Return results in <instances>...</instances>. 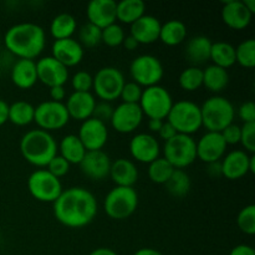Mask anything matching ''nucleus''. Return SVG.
Segmentation results:
<instances>
[{
  "label": "nucleus",
  "instance_id": "1",
  "mask_svg": "<svg viewBox=\"0 0 255 255\" xmlns=\"http://www.w3.org/2000/svg\"><path fill=\"white\" fill-rule=\"evenodd\" d=\"M55 218L69 228L89 226L97 214V201L94 194L82 187L62 191L54 202Z\"/></svg>",
  "mask_w": 255,
  "mask_h": 255
},
{
  "label": "nucleus",
  "instance_id": "2",
  "mask_svg": "<svg viewBox=\"0 0 255 255\" xmlns=\"http://www.w3.org/2000/svg\"><path fill=\"white\" fill-rule=\"evenodd\" d=\"M4 44L19 59L34 60L44 51L46 45L45 30L35 22H20L6 30Z\"/></svg>",
  "mask_w": 255,
  "mask_h": 255
},
{
  "label": "nucleus",
  "instance_id": "3",
  "mask_svg": "<svg viewBox=\"0 0 255 255\" xmlns=\"http://www.w3.org/2000/svg\"><path fill=\"white\" fill-rule=\"evenodd\" d=\"M20 152L29 163L42 168L57 154V142L50 132L30 129L21 137Z\"/></svg>",
  "mask_w": 255,
  "mask_h": 255
},
{
  "label": "nucleus",
  "instance_id": "4",
  "mask_svg": "<svg viewBox=\"0 0 255 255\" xmlns=\"http://www.w3.org/2000/svg\"><path fill=\"white\" fill-rule=\"evenodd\" d=\"M202 126L209 132L221 133L226 127L233 124L236 110L233 104L223 96H212L201 107Z\"/></svg>",
  "mask_w": 255,
  "mask_h": 255
},
{
  "label": "nucleus",
  "instance_id": "5",
  "mask_svg": "<svg viewBox=\"0 0 255 255\" xmlns=\"http://www.w3.org/2000/svg\"><path fill=\"white\" fill-rule=\"evenodd\" d=\"M138 194L133 187H115L107 193L104 208L107 216L116 221H122L136 212Z\"/></svg>",
  "mask_w": 255,
  "mask_h": 255
},
{
  "label": "nucleus",
  "instance_id": "6",
  "mask_svg": "<svg viewBox=\"0 0 255 255\" xmlns=\"http://www.w3.org/2000/svg\"><path fill=\"white\" fill-rule=\"evenodd\" d=\"M167 122L173 126L177 133L191 136L202 127L201 106L187 100L177 101L167 116Z\"/></svg>",
  "mask_w": 255,
  "mask_h": 255
},
{
  "label": "nucleus",
  "instance_id": "7",
  "mask_svg": "<svg viewBox=\"0 0 255 255\" xmlns=\"http://www.w3.org/2000/svg\"><path fill=\"white\" fill-rule=\"evenodd\" d=\"M164 158L176 169H183L191 166L197 159V147L193 137L177 133L164 142Z\"/></svg>",
  "mask_w": 255,
  "mask_h": 255
},
{
  "label": "nucleus",
  "instance_id": "8",
  "mask_svg": "<svg viewBox=\"0 0 255 255\" xmlns=\"http://www.w3.org/2000/svg\"><path fill=\"white\" fill-rule=\"evenodd\" d=\"M173 104L174 102L168 90L159 85L146 87L142 92L141 100L138 102L142 114L143 116L148 117V120L167 119Z\"/></svg>",
  "mask_w": 255,
  "mask_h": 255
},
{
  "label": "nucleus",
  "instance_id": "9",
  "mask_svg": "<svg viewBox=\"0 0 255 255\" xmlns=\"http://www.w3.org/2000/svg\"><path fill=\"white\" fill-rule=\"evenodd\" d=\"M27 189L36 201L44 203H54L62 193L60 178L50 173L47 169H36L27 179Z\"/></svg>",
  "mask_w": 255,
  "mask_h": 255
},
{
  "label": "nucleus",
  "instance_id": "10",
  "mask_svg": "<svg viewBox=\"0 0 255 255\" xmlns=\"http://www.w3.org/2000/svg\"><path fill=\"white\" fill-rule=\"evenodd\" d=\"M129 74L133 82L138 84L141 87H151L161 82L164 70L158 57L144 54L132 60L129 65Z\"/></svg>",
  "mask_w": 255,
  "mask_h": 255
},
{
  "label": "nucleus",
  "instance_id": "11",
  "mask_svg": "<svg viewBox=\"0 0 255 255\" xmlns=\"http://www.w3.org/2000/svg\"><path fill=\"white\" fill-rule=\"evenodd\" d=\"M125 84L126 81L121 70L114 66H106L95 74L92 90L104 102H111L119 99Z\"/></svg>",
  "mask_w": 255,
  "mask_h": 255
},
{
  "label": "nucleus",
  "instance_id": "12",
  "mask_svg": "<svg viewBox=\"0 0 255 255\" xmlns=\"http://www.w3.org/2000/svg\"><path fill=\"white\" fill-rule=\"evenodd\" d=\"M70 121L66 106L64 102H55L49 100L35 107L34 122L44 131H56L66 126Z\"/></svg>",
  "mask_w": 255,
  "mask_h": 255
},
{
  "label": "nucleus",
  "instance_id": "13",
  "mask_svg": "<svg viewBox=\"0 0 255 255\" xmlns=\"http://www.w3.org/2000/svg\"><path fill=\"white\" fill-rule=\"evenodd\" d=\"M143 120V114L138 104H120L114 109L111 122L114 129L120 133H132L138 128Z\"/></svg>",
  "mask_w": 255,
  "mask_h": 255
},
{
  "label": "nucleus",
  "instance_id": "14",
  "mask_svg": "<svg viewBox=\"0 0 255 255\" xmlns=\"http://www.w3.org/2000/svg\"><path fill=\"white\" fill-rule=\"evenodd\" d=\"M37 81L47 87L64 86L69 80V69L55 60L52 56H45L36 62Z\"/></svg>",
  "mask_w": 255,
  "mask_h": 255
},
{
  "label": "nucleus",
  "instance_id": "15",
  "mask_svg": "<svg viewBox=\"0 0 255 255\" xmlns=\"http://www.w3.org/2000/svg\"><path fill=\"white\" fill-rule=\"evenodd\" d=\"M77 137L86 151H99L104 148L109 138V129L105 122L91 117L82 122Z\"/></svg>",
  "mask_w": 255,
  "mask_h": 255
},
{
  "label": "nucleus",
  "instance_id": "16",
  "mask_svg": "<svg viewBox=\"0 0 255 255\" xmlns=\"http://www.w3.org/2000/svg\"><path fill=\"white\" fill-rule=\"evenodd\" d=\"M197 158L204 163L209 164L219 162L226 154L227 143L219 132H207L196 142Z\"/></svg>",
  "mask_w": 255,
  "mask_h": 255
},
{
  "label": "nucleus",
  "instance_id": "17",
  "mask_svg": "<svg viewBox=\"0 0 255 255\" xmlns=\"http://www.w3.org/2000/svg\"><path fill=\"white\" fill-rule=\"evenodd\" d=\"M111 163L109 154L102 149H99V151H87L79 166L82 173L90 179L101 181L110 174Z\"/></svg>",
  "mask_w": 255,
  "mask_h": 255
},
{
  "label": "nucleus",
  "instance_id": "18",
  "mask_svg": "<svg viewBox=\"0 0 255 255\" xmlns=\"http://www.w3.org/2000/svg\"><path fill=\"white\" fill-rule=\"evenodd\" d=\"M129 153L136 161L149 164L159 157L161 147L152 134L137 133L129 141Z\"/></svg>",
  "mask_w": 255,
  "mask_h": 255
},
{
  "label": "nucleus",
  "instance_id": "19",
  "mask_svg": "<svg viewBox=\"0 0 255 255\" xmlns=\"http://www.w3.org/2000/svg\"><path fill=\"white\" fill-rule=\"evenodd\" d=\"M51 56L67 69L76 66L84 59V47L74 37L55 40L51 47Z\"/></svg>",
  "mask_w": 255,
  "mask_h": 255
},
{
  "label": "nucleus",
  "instance_id": "20",
  "mask_svg": "<svg viewBox=\"0 0 255 255\" xmlns=\"http://www.w3.org/2000/svg\"><path fill=\"white\" fill-rule=\"evenodd\" d=\"M116 6L117 2L115 0H92L86 10L89 22L101 30L114 24L117 20Z\"/></svg>",
  "mask_w": 255,
  "mask_h": 255
},
{
  "label": "nucleus",
  "instance_id": "21",
  "mask_svg": "<svg viewBox=\"0 0 255 255\" xmlns=\"http://www.w3.org/2000/svg\"><path fill=\"white\" fill-rule=\"evenodd\" d=\"M96 104L95 96L91 92H72L67 97L65 106L70 119L84 122L91 119Z\"/></svg>",
  "mask_w": 255,
  "mask_h": 255
},
{
  "label": "nucleus",
  "instance_id": "22",
  "mask_svg": "<svg viewBox=\"0 0 255 255\" xmlns=\"http://www.w3.org/2000/svg\"><path fill=\"white\" fill-rule=\"evenodd\" d=\"M253 14L247 9L241 0H228L223 2L222 20L227 26L233 30H243L252 22Z\"/></svg>",
  "mask_w": 255,
  "mask_h": 255
},
{
  "label": "nucleus",
  "instance_id": "23",
  "mask_svg": "<svg viewBox=\"0 0 255 255\" xmlns=\"http://www.w3.org/2000/svg\"><path fill=\"white\" fill-rule=\"evenodd\" d=\"M251 154L242 149H234L222 158V176L227 179L236 181L249 173Z\"/></svg>",
  "mask_w": 255,
  "mask_h": 255
},
{
  "label": "nucleus",
  "instance_id": "24",
  "mask_svg": "<svg viewBox=\"0 0 255 255\" xmlns=\"http://www.w3.org/2000/svg\"><path fill=\"white\" fill-rule=\"evenodd\" d=\"M161 21L153 15L144 14L138 20L131 24V36L138 44H153L159 39Z\"/></svg>",
  "mask_w": 255,
  "mask_h": 255
},
{
  "label": "nucleus",
  "instance_id": "25",
  "mask_svg": "<svg viewBox=\"0 0 255 255\" xmlns=\"http://www.w3.org/2000/svg\"><path fill=\"white\" fill-rule=\"evenodd\" d=\"M109 176L116 187H133L138 179V169L131 159L119 158L111 163Z\"/></svg>",
  "mask_w": 255,
  "mask_h": 255
},
{
  "label": "nucleus",
  "instance_id": "26",
  "mask_svg": "<svg viewBox=\"0 0 255 255\" xmlns=\"http://www.w3.org/2000/svg\"><path fill=\"white\" fill-rule=\"evenodd\" d=\"M11 81L21 90L31 89L37 82L36 62L26 59L17 60L11 69Z\"/></svg>",
  "mask_w": 255,
  "mask_h": 255
},
{
  "label": "nucleus",
  "instance_id": "27",
  "mask_svg": "<svg viewBox=\"0 0 255 255\" xmlns=\"http://www.w3.org/2000/svg\"><path fill=\"white\" fill-rule=\"evenodd\" d=\"M57 151H60V156L70 164H80L87 152L77 134H66L62 137L57 144Z\"/></svg>",
  "mask_w": 255,
  "mask_h": 255
},
{
  "label": "nucleus",
  "instance_id": "28",
  "mask_svg": "<svg viewBox=\"0 0 255 255\" xmlns=\"http://www.w3.org/2000/svg\"><path fill=\"white\" fill-rule=\"evenodd\" d=\"M212 44L211 39L203 35L194 36L187 42L186 46V55L189 59V61L194 65L203 64L208 61L211 57V49Z\"/></svg>",
  "mask_w": 255,
  "mask_h": 255
},
{
  "label": "nucleus",
  "instance_id": "29",
  "mask_svg": "<svg viewBox=\"0 0 255 255\" xmlns=\"http://www.w3.org/2000/svg\"><path fill=\"white\" fill-rule=\"evenodd\" d=\"M187 26L181 20H168L161 25L159 39L164 45L177 46L186 40Z\"/></svg>",
  "mask_w": 255,
  "mask_h": 255
},
{
  "label": "nucleus",
  "instance_id": "30",
  "mask_svg": "<svg viewBox=\"0 0 255 255\" xmlns=\"http://www.w3.org/2000/svg\"><path fill=\"white\" fill-rule=\"evenodd\" d=\"M146 5L142 0H122L117 2L116 19L124 24H133L136 20L143 16Z\"/></svg>",
  "mask_w": 255,
  "mask_h": 255
},
{
  "label": "nucleus",
  "instance_id": "31",
  "mask_svg": "<svg viewBox=\"0 0 255 255\" xmlns=\"http://www.w3.org/2000/svg\"><path fill=\"white\" fill-rule=\"evenodd\" d=\"M229 84V74L223 67L209 65L203 70V86L211 92H222Z\"/></svg>",
  "mask_w": 255,
  "mask_h": 255
},
{
  "label": "nucleus",
  "instance_id": "32",
  "mask_svg": "<svg viewBox=\"0 0 255 255\" xmlns=\"http://www.w3.org/2000/svg\"><path fill=\"white\" fill-rule=\"evenodd\" d=\"M77 29L76 19L69 12H61L52 19L50 24V32L55 40H62L72 37Z\"/></svg>",
  "mask_w": 255,
  "mask_h": 255
},
{
  "label": "nucleus",
  "instance_id": "33",
  "mask_svg": "<svg viewBox=\"0 0 255 255\" xmlns=\"http://www.w3.org/2000/svg\"><path fill=\"white\" fill-rule=\"evenodd\" d=\"M213 65L228 69L236 64V47L226 41H217L212 44L211 57Z\"/></svg>",
  "mask_w": 255,
  "mask_h": 255
},
{
  "label": "nucleus",
  "instance_id": "34",
  "mask_svg": "<svg viewBox=\"0 0 255 255\" xmlns=\"http://www.w3.org/2000/svg\"><path fill=\"white\" fill-rule=\"evenodd\" d=\"M35 106L26 101H15L9 105V117L7 121L16 126H27L34 122Z\"/></svg>",
  "mask_w": 255,
  "mask_h": 255
},
{
  "label": "nucleus",
  "instance_id": "35",
  "mask_svg": "<svg viewBox=\"0 0 255 255\" xmlns=\"http://www.w3.org/2000/svg\"><path fill=\"white\" fill-rule=\"evenodd\" d=\"M166 188L173 197H184L191 191V178L183 169H174L172 176L166 182Z\"/></svg>",
  "mask_w": 255,
  "mask_h": 255
},
{
  "label": "nucleus",
  "instance_id": "36",
  "mask_svg": "<svg viewBox=\"0 0 255 255\" xmlns=\"http://www.w3.org/2000/svg\"><path fill=\"white\" fill-rule=\"evenodd\" d=\"M174 169L176 168L164 157H158L148 164V177L153 183L166 184Z\"/></svg>",
  "mask_w": 255,
  "mask_h": 255
},
{
  "label": "nucleus",
  "instance_id": "37",
  "mask_svg": "<svg viewBox=\"0 0 255 255\" xmlns=\"http://www.w3.org/2000/svg\"><path fill=\"white\" fill-rule=\"evenodd\" d=\"M178 82L184 91H197L199 87L203 86V70L198 66L187 67L179 75Z\"/></svg>",
  "mask_w": 255,
  "mask_h": 255
},
{
  "label": "nucleus",
  "instance_id": "38",
  "mask_svg": "<svg viewBox=\"0 0 255 255\" xmlns=\"http://www.w3.org/2000/svg\"><path fill=\"white\" fill-rule=\"evenodd\" d=\"M236 61L241 66L253 69L255 66V40L248 39L242 41L236 47Z\"/></svg>",
  "mask_w": 255,
  "mask_h": 255
},
{
  "label": "nucleus",
  "instance_id": "39",
  "mask_svg": "<svg viewBox=\"0 0 255 255\" xmlns=\"http://www.w3.org/2000/svg\"><path fill=\"white\" fill-rule=\"evenodd\" d=\"M101 31L102 30L100 27L87 22V24L82 25L80 29L77 41L82 45V47H95L101 42Z\"/></svg>",
  "mask_w": 255,
  "mask_h": 255
},
{
  "label": "nucleus",
  "instance_id": "40",
  "mask_svg": "<svg viewBox=\"0 0 255 255\" xmlns=\"http://www.w3.org/2000/svg\"><path fill=\"white\" fill-rule=\"evenodd\" d=\"M125 37H126L125 30L122 29L121 25L116 24V22L109 25L101 31V41L110 47H116L122 45Z\"/></svg>",
  "mask_w": 255,
  "mask_h": 255
},
{
  "label": "nucleus",
  "instance_id": "41",
  "mask_svg": "<svg viewBox=\"0 0 255 255\" xmlns=\"http://www.w3.org/2000/svg\"><path fill=\"white\" fill-rule=\"evenodd\" d=\"M237 224H238L239 229H241L244 234H248V236H253V234H255L254 204H249V206L244 207V208L239 212L238 218H237Z\"/></svg>",
  "mask_w": 255,
  "mask_h": 255
},
{
  "label": "nucleus",
  "instance_id": "42",
  "mask_svg": "<svg viewBox=\"0 0 255 255\" xmlns=\"http://www.w3.org/2000/svg\"><path fill=\"white\" fill-rule=\"evenodd\" d=\"M74 92H91L94 86V76L87 71H77L71 79Z\"/></svg>",
  "mask_w": 255,
  "mask_h": 255
},
{
  "label": "nucleus",
  "instance_id": "43",
  "mask_svg": "<svg viewBox=\"0 0 255 255\" xmlns=\"http://www.w3.org/2000/svg\"><path fill=\"white\" fill-rule=\"evenodd\" d=\"M242 146L246 148V152L249 154H254L255 152V124H243L241 126V142Z\"/></svg>",
  "mask_w": 255,
  "mask_h": 255
},
{
  "label": "nucleus",
  "instance_id": "44",
  "mask_svg": "<svg viewBox=\"0 0 255 255\" xmlns=\"http://www.w3.org/2000/svg\"><path fill=\"white\" fill-rule=\"evenodd\" d=\"M142 92H143V90L138 84L133 81L126 82L120 97H121L122 102H125V104H138L139 100H141Z\"/></svg>",
  "mask_w": 255,
  "mask_h": 255
},
{
  "label": "nucleus",
  "instance_id": "45",
  "mask_svg": "<svg viewBox=\"0 0 255 255\" xmlns=\"http://www.w3.org/2000/svg\"><path fill=\"white\" fill-rule=\"evenodd\" d=\"M70 166H71V164H70L66 159L62 158L60 154H56V156L49 162L46 168L47 171H49L51 174H54L55 177L61 178V177H64L65 174L69 173Z\"/></svg>",
  "mask_w": 255,
  "mask_h": 255
},
{
  "label": "nucleus",
  "instance_id": "46",
  "mask_svg": "<svg viewBox=\"0 0 255 255\" xmlns=\"http://www.w3.org/2000/svg\"><path fill=\"white\" fill-rule=\"evenodd\" d=\"M222 137H223L224 142L228 144H238L241 142V126L236 124L229 125L228 127L221 132Z\"/></svg>",
  "mask_w": 255,
  "mask_h": 255
},
{
  "label": "nucleus",
  "instance_id": "47",
  "mask_svg": "<svg viewBox=\"0 0 255 255\" xmlns=\"http://www.w3.org/2000/svg\"><path fill=\"white\" fill-rule=\"evenodd\" d=\"M238 116L244 124H255V104L247 101L238 109Z\"/></svg>",
  "mask_w": 255,
  "mask_h": 255
},
{
  "label": "nucleus",
  "instance_id": "48",
  "mask_svg": "<svg viewBox=\"0 0 255 255\" xmlns=\"http://www.w3.org/2000/svg\"><path fill=\"white\" fill-rule=\"evenodd\" d=\"M112 112H114V107L109 104V102H100V104H96V107H95V111L92 117L100 120V121L105 122L110 121L112 116Z\"/></svg>",
  "mask_w": 255,
  "mask_h": 255
},
{
  "label": "nucleus",
  "instance_id": "49",
  "mask_svg": "<svg viewBox=\"0 0 255 255\" xmlns=\"http://www.w3.org/2000/svg\"><path fill=\"white\" fill-rule=\"evenodd\" d=\"M158 134H159V137H161L162 139H164V142H166V141H168V139H171L173 136H176L177 132H176V129L173 128V126H172L169 122L166 121V122H163V125H162L161 129L158 131Z\"/></svg>",
  "mask_w": 255,
  "mask_h": 255
},
{
  "label": "nucleus",
  "instance_id": "50",
  "mask_svg": "<svg viewBox=\"0 0 255 255\" xmlns=\"http://www.w3.org/2000/svg\"><path fill=\"white\" fill-rule=\"evenodd\" d=\"M50 99L55 102H62L66 99V90L64 86L50 87Z\"/></svg>",
  "mask_w": 255,
  "mask_h": 255
},
{
  "label": "nucleus",
  "instance_id": "51",
  "mask_svg": "<svg viewBox=\"0 0 255 255\" xmlns=\"http://www.w3.org/2000/svg\"><path fill=\"white\" fill-rule=\"evenodd\" d=\"M229 255H255V251L253 247L247 246V244H239L232 249Z\"/></svg>",
  "mask_w": 255,
  "mask_h": 255
},
{
  "label": "nucleus",
  "instance_id": "52",
  "mask_svg": "<svg viewBox=\"0 0 255 255\" xmlns=\"http://www.w3.org/2000/svg\"><path fill=\"white\" fill-rule=\"evenodd\" d=\"M7 117H9V105L0 99V126L6 124Z\"/></svg>",
  "mask_w": 255,
  "mask_h": 255
},
{
  "label": "nucleus",
  "instance_id": "53",
  "mask_svg": "<svg viewBox=\"0 0 255 255\" xmlns=\"http://www.w3.org/2000/svg\"><path fill=\"white\" fill-rule=\"evenodd\" d=\"M122 45L125 46V49L128 50V51H133V50H136L137 47H138V42L136 41V40L133 39V37L131 36V35H128V36L125 37L124 42H122Z\"/></svg>",
  "mask_w": 255,
  "mask_h": 255
},
{
  "label": "nucleus",
  "instance_id": "54",
  "mask_svg": "<svg viewBox=\"0 0 255 255\" xmlns=\"http://www.w3.org/2000/svg\"><path fill=\"white\" fill-rule=\"evenodd\" d=\"M208 173L212 177H219L222 176V167H221V161L219 162H213V163L208 164Z\"/></svg>",
  "mask_w": 255,
  "mask_h": 255
},
{
  "label": "nucleus",
  "instance_id": "55",
  "mask_svg": "<svg viewBox=\"0 0 255 255\" xmlns=\"http://www.w3.org/2000/svg\"><path fill=\"white\" fill-rule=\"evenodd\" d=\"M163 122H164L163 120H156V119L148 120V128L151 129L152 132H157V133H158V131L161 129Z\"/></svg>",
  "mask_w": 255,
  "mask_h": 255
},
{
  "label": "nucleus",
  "instance_id": "56",
  "mask_svg": "<svg viewBox=\"0 0 255 255\" xmlns=\"http://www.w3.org/2000/svg\"><path fill=\"white\" fill-rule=\"evenodd\" d=\"M89 255H119L115 251L110 248H97L92 251Z\"/></svg>",
  "mask_w": 255,
  "mask_h": 255
},
{
  "label": "nucleus",
  "instance_id": "57",
  "mask_svg": "<svg viewBox=\"0 0 255 255\" xmlns=\"http://www.w3.org/2000/svg\"><path fill=\"white\" fill-rule=\"evenodd\" d=\"M133 255H163V254L153 248H141L138 249V251H137Z\"/></svg>",
  "mask_w": 255,
  "mask_h": 255
},
{
  "label": "nucleus",
  "instance_id": "58",
  "mask_svg": "<svg viewBox=\"0 0 255 255\" xmlns=\"http://www.w3.org/2000/svg\"><path fill=\"white\" fill-rule=\"evenodd\" d=\"M244 5L247 6V9L249 10V11L252 12V14L254 15L255 12V0H244Z\"/></svg>",
  "mask_w": 255,
  "mask_h": 255
},
{
  "label": "nucleus",
  "instance_id": "59",
  "mask_svg": "<svg viewBox=\"0 0 255 255\" xmlns=\"http://www.w3.org/2000/svg\"><path fill=\"white\" fill-rule=\"evenodd\" d=\"M249 173H255V156L251 154V159H249Z\"/></svg>",
  "mask_w": 255,
  "mask_h": 255
}]
</instances>
